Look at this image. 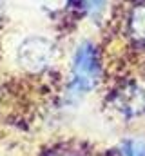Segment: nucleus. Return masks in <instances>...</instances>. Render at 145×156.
Here are the masks:
<instances>
[{"mask_svg":"<svg viewBox=\"0 0 145 156\" xmlns=\"http://www.w3.org/2000/svg\"><path fill=\"white\" fill-rule=\"evenodd\" d=\"M116 107L125 116H138L145 113V91L131 83L116 94Z\"/></svg>","mask_w":145,"mask_h":156,"instance_id":"2","label":"nucleus"},{"mask_svg":"<svg viewBox=\"0 0 145 156\" xmlns=\"http://www.w3.org/2000/svg\"><path fill=\"white\" fill-rule=\"evenodd\" d=\"M123 156H145V142L142 140H127L122 144Z\"/></svg>","mask_w":145,"mask_h":156,"instance_id":"4","label":"nucleus"},{"mask_svg":"<svg viewBox=\"0 0 145 156\" xmlns=\"http://www.w3.org/2000/svg\"><path fill=\"white\" fill-rule=\"evenodd\" d=\"M98 75H100V64H98L96 49L89 42H85L76 49L74 58H72L71 91L78 94L87 93L89 89L94 87Z\"/></svg>","mask_w":145,"mask_h":156,"instance_id":"1","label":"nucleus"},{"mask_svg":"<svg viewBox=\"0 0 145 156\" xmlns=\"http://www.w3.org/2000/svg\"><path fill=\"white\" fill-rule=\"evenodd\" d=\"M82 5L85 7V11L91 16H98L105 5V0H82Z\"/></svg>","mask_w":145,"mask_h":156,"instance_id":"5","label":"nucleus"},{"mask_svg":"<svg viewBox=\"0 0 145 156\" xmlns=\"http://www.w3.org/2000/svg\"><path fill=\"white\" fill-rule=\"evenodd\" d=\"M131 29L136 38L145 42V5L134 9L133 18H131Z\"/></svg>","mask_w":145,"mask_h":156,"instance_id":"3","label":"nucleus"}]
</instances>
